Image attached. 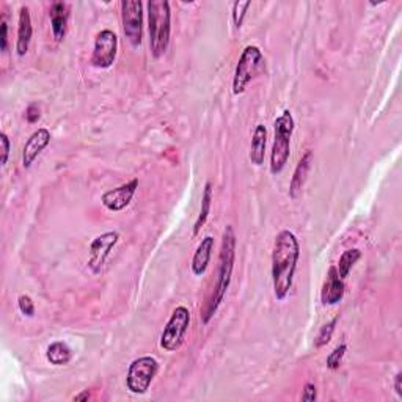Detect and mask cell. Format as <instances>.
<instances>
[{"label": "cell", "mask_w": 402, "mask_h": 402, "mask_svg": "<svg viewBox=\"0 0 402 402\" xmlns=\"http://www.w3.org/2000/svg\"><path fill=\"white\" fill-rule=\"evenodd\" d=\"M300 258L297 236L289 229L280 231L272 248V285L277 300H285L292 288Z\"/></svg>", "instance_id": "6da1fadb"}, {"label": "cell", "mask_w": 402, "mask_h": 402, "mask_svg": "<svg viewBox=\"0 0 402 402\" xmlns=\"http://www.w3.org/2000/svg\"><path fill=\"white\" fill-rule=\"evenodd\" d=\"M236 260V233L231 225H228L222 238V247L219 255V268H217V282L212 292V297L207 302L206 311L203 314V324H207L212 319L215 311L219 310L222 302L225 299V294L231 285L233 269Z\"/></svg>", "instance_id": "7a4b0ae2"}, {"label": "cell", "mask_w": 402, "mask_h": 402, "mask_svg": "<svg viewBox=\"0 0 402 402\" xmlns=\"http://www.w3.org/2000/svg\"><path fill=\"white\" fill-rule=\"evenodd\" d=\"M147 6L151 54L154 59H161L167 52L171 37L170 4L167 0H149Z\"/></svg>", "instance_id": "3957f363"}, {"label": "cell", "mask_w": 402, "mask_h": 402, "mask_svg": "<svg viewBox=\"0 0 402 402\" xmlns=\"http://www.w3.org/2000/svg\"><path fill=\"white\" fill-rule=\"evenodd\" d=\"M294 126H296V121H294L292 113L286 109L282 112V115L275 120L274 123V145H272V153H270V173L272 175H280L286 167V163L289 161L291 156V137L294 132Z\"/></svg>", "instance_id": "277c9868"}, {"label": "cell", "mask_w": 402, "mask_h": 402, "mask_svg": "<svg viewBox=\"0 0 402 402\" xmlns=\"http://www.w3.org/2000/svg\"><path fill=\"white\" fill-rule=\"evenodd\" d=\"M264 67L263 50L258 46H246L239 57V62L236 64L234 77H233V93L236 96L242 95L247 90L251 81L258 76V73Z\"/></svg>", "instance_id": "5b68a950"}, {"label": "cell", "mask_w": 402, "mask_h": 402, "mask_svg": "<svg viewBox=\"0 0 402 402\" xmlns=\"http://www.w3.org/2000/svg\"><path fill=\"white\" fill-rule=\"evenodd\" d=\"M159 372V362L154 357H140L129 364L126 386L132 394H145Z\"/></svg>", "instance_id": "8992f818"}, {"label": "cell", "mask_w": 402, "mask_h": 402, "mask_svg": "<svg viewBox=\"0 0 402 402\" xmlns=\"http://www.w3.org/2000/svg\"><path fill=\"white\" fill-rule=\"evenodd\" d=\"M190 326V311L188 306L179 305L171 313L167 326L161 335V348L167 352H175L181 348L184 336Z\"/></svg>", "instance_id": "52a82bcc"}, {"label": "cell", "mask_w": 402, "mask_h": 402, "mask_svg": "<svg viewBox=\"0 0 402 402\" xmlns=\"http://www.w3.org/2000/svg\"><path fill=\"white\" fill-rule=\"evenodd\" d=\"M121 21L126 38L134 47H139L143 38V4L140 0L121 2Z\"/></svg>", "instance_id": "ba28073f"}, {"label": "cell", "mask_w": 402, "mask_h": 402, "mask_svg": "<svg viewBox=\"0 0 402 402\" xmlns=\"http://www.w3.org/2000/svg\"><path fill=\"white\" fill-rule=\"evenodd\" d=\"M118 52V37L117 33L105 28L100 30L95 38V47H93L91 64L99 69L110 68Z\"/></svg>", "instance_id": "9c48e42d"}, {"label": "cell", "mask_w": 402, "mask_h": 402, "mask_svg": "<svg viewBox=\"0 0 402 402\" xmlns=\"http://www.w3.org/2000/svg\"><path fill=\"white\" fill-rule=\"evenodd\" d=\"M120 241L118 231H107L96 236L90 243V258H88V269L93 274H99L103 265L105 264L107 258L110 256L112 250Z\"/></svg>", "instance_id": "30bf717a"}, {"label": "cell", "mask_w": 402, "mask_h": 402, "mask_svg": "<svg viewBox=\"0 0 402 402\" xmlns=\"http://www.w3.org/2000/svg\"><path fill=\"white\" fill-rule=\"evenodd\" d=\"M137 189H139V179H132V181L120 185V188H115L109 192H105L100 201H103L104 207H107L109 211L120 212L129 206Z\"/></svg>", "instance_id": "8fae6325"}, {"label": "cell", "mask_w": 402, "mask_h": 402, "mask_svg": "<svg viewBox=\"0 0 402 402\" xmlns=\"http://www.w3.org/2000/svg\"><path fill=\"white\" fill-rule=\"evenodd\" d=\"M50 132L46 127H40L38 131H35L30 139L25 142L24 149H23V165L24 168H30L33 162L38 159V156L47 148L50 143Z\"/></svg>", "instance_id": "7c38bea8"}, {"label": "cell", "mask_w": 402, "mask_h": 402, "mask_svg": "<svg viewBox=\"0 0 402 402\" xmlns=\"http://www.w3.org/2000/svg\"><path fill=\"white\" fill-rule=\"evenodd\" d=\"M344 292H346V285H344V280L340 277L338 269L336 265H332L328 269L327 278L322 286L321 291V300L324 305H336L338 302L343 300Z\"/></svg>", "instance_id": "4fadbf2b"}, {"label": "cell", "mask_w": 402, "mask_h": 402, "mask_svg": "<svg viewBox=\"0 0 402 402\" xmlns=\"http://www.w3.org/2000/svg\"><path fill=\"white\" fill-rule=\"evenodd\" d=\"M33 37L32 18L28 6H21L19 10V23H18V41H16V52L19 57H24L28 52Z\"/></svg>", "instance_id": "5bb4252c"}, {"label": "cell", "mask_w": 402, "mask_h": 402, "mask_svg": "<svg viewBox=\"0 0 402 402\" xmlns=\"http://www.w3.org/2000/svg\"><path fill=\"white\" fill-rule=\"evenodd\" d=\"M214 238L212 236H206V238L201 239V242L198 243L195 255L192 258V272L193 275L201 277L206 274L207 268H209V263H211V258H212V251H214Z\"/></svg>", "instance_id": "9a60e30c"}, {"label": "cell", "mask_w": 402, "mask_h": 402, "mask_svg": "<svg viewBox=\"0 0 402 402\" xmlns=\"http://www.w3.org/2000/svg\"><path fill=\"white\" fill-rule=\"evenodd\" d=\"M49 19H50V27H52L55 41H59V42L63 41L64 35H67L68 21H69V5L64 2H55L50 5Z\"/></svg>", "instance_id": "2e32d148"}, {"label": "cell", "mask_w": 402, "mask_h": 402, "mask_svg": "<svg viewBox=\"0 0 402 402\" xmlns=\"http://www.w3.org/2000/svg\"><path fill=\"white\" fill-rule=\"evenodd\" d=\"M311 162H313V153H311V151H306V153L302 156V159L299 161L296 170H294L292 179H291L289 197L292 200H296L299 197V193L302 192V189H304V185L306 183V178H308V173H310Z\"/></svg>", "instance_id": "e0dca14e"}, {"label": "cell", "mask_w": 402, "mask_h": 402, "mask_svg": "<svg viewBox=\"0 0 402 402\" xmlns=\"http://www.w3.org/2000/svg\"><path fill=\"white\" fill-rule=\"evenodd\" d=\"M265 145H268V129L264 125H258L253 131V139H251L250 147V161L256 167H261L264 163Z\"/></svg>", "instance_id": "ac0fdd59"}, {"label": "cell", "mask_w": 402, "mask_h": 402, "mask_svg": "<svg viewBox=\"0 0 402 402\" xmlns=\"http://www.w3.org/2000/svg\"><path fill=\"white\" fill-rule=\"evenodd\" d=\"M46 358L50 364L63 366L68 364L73 358V350L64 341H54L50 343L46 350Z\"/></svg>", "instance_id": "d6986e66"}, {"label": "cell", "mask_w": 402, "mask_h": 402, "mask_svg": "<svg viewBox=\"0 0 402 402\" xmlns=\"http://www.w3.org/2000/svg\"><path fill=\"white\" fill-rule=\"evenodd\" d=\"M211 203H212V184L206 183L203 197H201V209L198 214V219L195 222V226H193V236H197L201 231V228L205 226L206 220L211 214Z\"/></svg>", "instance_id": "ffe728a7"}, {"label": "cell", "mask_w": 402, "mask_h": 402, "mask_svg": "<svg viewBox=\"0 0 402 402\" xmlns=\"http://www.w3.org/2000/svg\"><path fill=\"white\" fill-rule=\"evenodd\" d=\"M360 258H362V251L358 248H349L346 251H343V255L340 256L338 265H336V269H338V274L343 280H346L349 277L352 268H354Z\"/></svg>", "instance_id": "44dd1931"}, {"label": "cell", "mask_w": 402, "mask_h": 402, "mask_svg": "<svg viewBox=\"0 0 402 402\" xmlns=\"http://www.w3.org/2000/svg\"><path fill=\"white\" fill-rule=\"evenodd\" d=\"M336 324H338V318H333L332 321L328 322V324H324V326L321 327L319 333H318V336H316V340H314L316 349H321V348L327 346V344L330 343V340H332L333 333H335Z\"/></svg>", "instance_id": "7402d4cb"}, {"label": "cell", "mask_w": 402, "mask_h": 402, "mask_svg": "<svg viewBox=\"0 0 402 402\" xmlns=\"http://www.w3.org/2000/svg\"><path fill=\"white\" fill-rule=\"evenodd\" d=\"M346 350H348V346L343 343V344H340L338 348H335L332 352H330L328 357H327V368L338 369L341 366L344 354H346Z\"/></svg>", "instance_id": "603a6c76"}, {"label": "cell", "mask_w": 402, "mask_h": 402, "mask_svg": "<svg viewBox=\"0 0 402 402\" xmlns=\"http://www.w3.org/2000/svg\"><path fill=\"white\" fill-rule=\"evenodd\" d=\"M251 6V2H234L233 5V23L236 28H241L243 24V19H246L247 10Z\"/></svg>", "instance_id": "cb8c5ba5"}, {"label": "cell", "mask_w": 402, "mask_h": 402, "mask_svg": "<svg viewBox=\"0 0 402 402\" xmlns=\"http://www.w3.org/2000/svg\"><path fill=\"white\" fill-rule=\"evenodd\" d=\"M18 306H19L21 313L27 316V318H33V316H35V304H33V300H32L30 296H25V294L19 296Z\"/></svg>", "instance_id": "d4e9b609"}, {"label": "cell", "mask_w": 402, "mask_h": 402, "mask_svg": "<svg viewBox=\"0 0 402 402\" xmlns=\"http://www.w3.org/2000/svg\"><path fill=\"white\" fill-rule=\"evenodd\" d=\"M0 143H2V157H0V163H2L5 167L6 162H8V156H10V149H11L10 139L5 132L0 134Z\"/></svg>", "instance_id": "484cf974"}, {"label": "cell", "mask_w": 402, "mask_h": 402, "mask_svg": "<svg viewBox=\"0 0 402 402\" xmlns=\"http://www.w3.org/2000/svg\"><path fill=\"white\" fill-rule=\"evenodd\" d=\"M41 118V112H40V107L37 104H30L27 107V110H25V120H27V123H30V125H35V123H38Z\"/></svg>", "instance_id": "4316f807"}, {"label": "cell", "mask_w": 402, "mask_h": 402, "mask_svg": "<svg viewBox=\"0 0 402 402\" xmlns=\"http://www.w3.org/2000/svg\"><path fill=\"white\" fill-rule=\"evenodd\" d=\"M316 398H318V390H316L314 384H310V382L305 384L304 393H302V401L313 402V401H316Z\"/></svg>", "instance_id": "83f0119b"}, {"label": "cell", "mask_w": 402, "mask_h": 402, "mask_svg": "<svg viewBox=\"0 0 402 402\" xmlns=\"http://www.w3.org/2000/svg\"><path fill=\"white\" fill-rule=\"evenodd\" d=\"M0 42H2V52L6 50V46H8V24H6V21L2 19V23H0Z\"/></svg>", "instance_id": "f1b7e54d"}, {"label": "cell", "mask_w": 402, "mask_h": 402, "mask_svg": "<svg viewBox=\"0 0 402 402\" xmlns=\"http://www.w3.org/2000/svg\"><path fill=\"white\" fill-rule=\"evenodd\" d=\"M394 391L398 393V396L402 399V372H398L394 376Z\"/></svg>", "instance_id": "f546056e"}, {"label": "cell", "mask_w": 402, "mask_h": 402, "mask_svg": "<svg viewBox=\"0 0 402 402\" xmlns=\"http://www.w3.org/2000/svg\"><path fill=\"white\" fill-rule=\"evenodd\" d=\"M88 399H90L88 390H85L84 393H81V394H77V396H74V401H88Z\"/></svg>", "instance_id": "4dcf8cb0"}]
</instances>
